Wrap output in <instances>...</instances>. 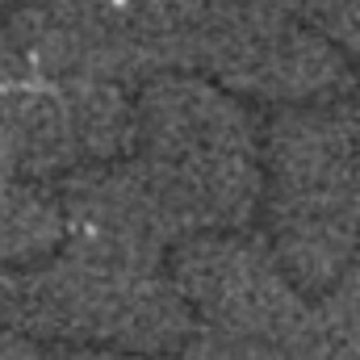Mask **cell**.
Returning <instances> with one entry per match:
<instances>
[{
	"instance_id": "11",
	"label": "cell",
	"mask_w": 360,
	"mask_h": 360,
	"mask_svg": "<svg viewBox=\"0 0 360 360\" xmlns=\"http://www.w3.org/2000/svg\"><path fill=\"white\" fill-rule=\"evenodd\" d=\"M25 80H30V72H25V63H21V55L8 38V25L0 17V84H25Z\"/></svg>"
},
{
	"instance_id": "10",
	"label": "cell",
	"mask_w": 360,
	"mask_h": 360,
	"mask_svg": "<svg viewBox=\"0 0 360 360\" xmlns=\"http://www.w3.org/2000/svg\"><path fill=\"white\" fill-rule=\"evenodd\" d=\"M168 360H293V356L285 348L260 344V340H243V335H226V331L197 327V335Z\"/></svg>"
},
{
	"instance_id": "9",
	"label": "cell",
	"mask_w": 360,
	"mask_h": 360,
	"mask_svg": "<svg viewBox=\"0 0 360 360\" xmlns=\"http://www.w3.org/2000/svg\"><path fill=\"white\" fill-rule=\"evenodd\" d=\"M306 25L323 34L340 55L360 63V0H302Z\"/></svg>"
},
{
	"instance_id": "2",
	"label": "cell",
	"mask_w": 360,
	"mask_h": 360,
	"mask_svg": "<svg viewBox=\"0 0 360 360\" xmlns=\"http://www.w3.org/2000/svg\"><path fill=\"white\" fill-rule=\"evenodd\" d=\"M168 276L176 281L197 327L285 348L293 360L302 356L314 306L285 276L269 243L243 235H197L172 252Z\"/></svg>"
},
{
	"instance_id": "8",
	"label": "cell",
	"mask_w": 360,
	"mask_h": 360,
	"mask_svg": "<svg viewBox=\"0 0 360 360\" xmlns=\"http://www.w3.org/2000/svg\"><path fill=\"white\" fill-rule=\"evenodd\" d=\"M63 243L68 222L59 193H46L42 184L0 180V276L59 256Z\"/></svg>"
},
{
	"instance_id": "3",
	"label": "cell",
	"mask_w": 360,
	"mask_h": 360,
	"mask_svg": "<svg viewBox=\"0 0 360 360\" xmlns=\"http://www.w3.org/2000/svg\"><path fill=\"white\" fill-rule=\"evenodd\" d=\"M8 38L34 84H134L151 80L130 0H21L4 13Z\"/></svg>"
},
{
	"instance_id": "15",
	"label": "cell",
	"mask_w": 360,
	"mask_h": 360,
	"mask_svg": "<svg viewBox=\"0 0 360 360\" xmlns=\"http://www.w3.org/2000/svg\"><path fill=\"white\" fill-rule=\"evenodd\" d=\"M13 4H21V0H0V8H4V13H8V8H13Z\"/></svg>"
},
{
	"instance_id": "14",
	"label": "cell",
	"mask_w": 360,
	"mask_h": 360,
	"mask_svg": "<svg viewBox=\"0 0 360 360\" xmlns=\"http://www.w3.org/2000/svg\"><path fill=\"white\" fill-rule=\"evenodd\" d=\"M55 360H151V356H126V352H63Z\"/></svg>"
},
{
	"instance_id": "5",
	"label": "cell",
	"mask_w": 360,
	"mask_h": 360,
	"mask_svg": "<svg viewBox=\"0 0 360 360\" xmlns=\"http://www.w3.org/2000/svg\"><path fill=\"white\" fill-rule=\"evenodd\" d=\"M139 105V155H260L264 139L239 96L205 76H155L134 92Z\"/></svg>"
},
{
	"instance_id": "7",
	"label": "cell",
	"mask_w": 360,
	"mask_h": 360,
	"mask_svg": "<svg viewBox=\"0 0 360 360\" xmlns=\"http://www.w3.org/2000/svg\"><path fill=\"white\" fill-rule=\"evenodd\" d=\"M84 168L63 92L51 84H0V180L46 184Z\"/></svg>"
},
{
	"instance_id": "1",
	"label": "cell",
	"mask_w": 360,
	"mask_h": 360,
	"mask_svg": "<svg viewBox=\"0 0 360 360\" xmlns=\"http://www.w3.org/2000/svg\"><path fill=\"white\" fill-rule=\"evenodd\" d=\"M0 327L38 348L151 360L176 356L197 335V319L164 269L109 264L72 248L0 276Z\"/></svg>"
},
{
	"instance_id": "12",
	"label": "cell",
	"mask_w": 360,
	"mask_h": 360,
	"mask_svg": "<svg viewBox=\"0 0 360 360\" xmlns=\"http://www.w3.org/2000/svg\"><path fill=\"white\" fill-rule=\"evenodd\" d=\"M0 360H51V356H46V348H38L34 340H25V335L0 327Z\"/></svg>"
},
{
	"instance_id": "13",
	"label": "cell",
	"mask_w": 360,
	"mask_h": 360,
	"mask_svg": "<svg viewBox=\"0 0 360 360\" xmlns=\"http://www.w3.org/2000/svg\"><path fill=\"white\" fill-rule=\"evenodd\" d=\"M335 293H340V297H348V302L360 310V256H356V264H352V272H348V281H344Z\"/></svg>"
},
{
	"instance_id": "4",
	"label": "cell",
	"mask_w": 360,
	"mask_h": 360,
	"mask_svg": "<svg viewBox=\"0 0 360 360\" xmlns=\"http://www.w3.org/2000/svg\"><path fill=\"white\" fill-rule=\"evenodd\" d=\"M59 205L68 222L63 248L109 264L164 269L184 243L139 155L117 164H89L72 172L59 184Z\"/></svg>"
},
{
	"instance_id": "6",
	"label": "cell",
	"mask_w": 360,
	"mask_h": 360,
	"mask_svg": "<svg viewBox=\"0 0 360 360\" xmlns=\"http://www.w3.org/2000/svg\"><path fill=\"white\" fill-rule=\"evenodd\" d=\"M352 84H356L352 59L340 55L323 34H314L297 8V17L285 30H276L222 89L248 92L276 109H302V105L335 101L352 92Z\"/></svg>"
}]
</instances>
